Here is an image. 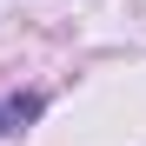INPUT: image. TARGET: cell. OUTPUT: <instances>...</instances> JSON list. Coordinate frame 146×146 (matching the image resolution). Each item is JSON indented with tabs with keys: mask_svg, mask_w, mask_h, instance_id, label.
<instances>
[{
	"mask_svg": "<svg viewBox=\"0 0 146 146\" xmlns=\"http://www.w3.org/2000/svg\"><path fill=\"white\" fill-rule=\"evenodd\" d=\"M40 93H20V100H7V106H0V133H20V126H27V119H40Z\"/></svg>",
	"mask_w": 146,
	"mask_h": 146,
	"instance_id": "6da1fadb",
	"label": "cell"
}]
</instances>
